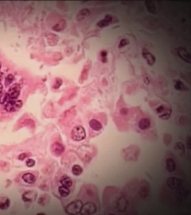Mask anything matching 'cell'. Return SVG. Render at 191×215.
I'll use <instances>...</instances> for the list:
<instances>
[{"mask_svg":"<svg viewBox=\"0 0 191 215\" xmlns=\"http://www.w3.org/2000/svg\"><path fill=\"white\" fill-rule=\"evenodd\" d=\"M83 203L80 200H76L68 204L65 208V211L69 215H76L80 213L83 207Z\"/></svg>","mask_w":191,"mask_h":215,"instance_id":"1","label":"cell"},{"mask_svg":"<svg viewBox=\"0 0 191 215\" xmlns=\"http://www.w3.org/2000/svg\"><path fill=\"white\" fill-rule=\"evenodd\" d=\"M71 136L74 141H81L86 138V131L83 126H78L72 129Z\"/></svg>","mask_w":191,"mask_h":215,"instance_id":"2","label":"cell"},{"mask_svg":"<svg viewBox=\"0 0 191 215\" xmlns=\"http://www.w3.org/2000/svg\"><path fill=\"white\" fill-rule=\"evenodd\" d=\"M23 104V101L21 100L11 101L5 104V109L8 112H16L22 107Z\"/></svg>","mask_w":191,"mask_h":215,"instance_id":"3","label":"cell"},{"mask_svg":"<svg viewBox=\"0 0 191 215\" xmlns=\"http://www.w3.org/2000/svg\"><path fill=\"white\" fill-rule=\"evenodd\" d=\"M97 207L95 204L91 202H88L83 205L80 213L82 215H92L95 213Z\"/></svg>","mask_w":191,"mask_h":215,"instance_id":"4","label":"cell"},{"mask_svg":"<svg viewBox=\"0 0 191 215\" xmlns=\"http://www.w3.org/2000/svg\"><path fill=\"white\" fill-rule=\"evenodd\" d=\"M177 54L178 56L185 62L188 63H191V56L189 53L185 48L180 47L177 49Z\"/></svg>","mask_w":191,"mask_h":215,"instance_id":"5","label":"cell"},{"mask_svg":"<svg viewBox=\"0 0 191 215\" xmlns=\"http://www.w3.org/2000/svg\"><path fill=\"white\" fill-rule=\"evenodd\" d=\"M51 150L54 155L58 157L61 155L65 150L64 147L62 144L58 142H56L53 144L51 146Z\"/></svg>","mask_w":191,"mask_h":215,"instance_id":"6","label":"cell"},{"mask_svg":"<svg viewBox=\"0 0 191 215\" xmlns=\"http://www.w3.org/2000/svg\"><path fill=\"white\" fill-rule=\"evenodd\" d=\"M142 55L143 58L146 60L149 66H152L154 65L156 60V57L147 49H144L143 50Z\"/></svg>","mask_w":191,"mask_h":215,"instance_id":"7","label":"cell"},{"mask_svg":"<svg viewBox=\"0 0 191 215\" xmlns=\"http://www.w3.org/2000/svg\"><path fill=\"white\" fill-rule=\"evenodd\" d=\"M23 200L25 202H33L36 199L37 193L33 191H28L23 195Z\"/></svg>","mask_w":191,"mask_h":215,"instance_id":"8","label":"cell"},{"mask_svg":"<svg viewBox=\"0 0 191 215\" xmlns=\"http://www.w3.org/2000/svg\"><path fill=\"white\" fill-rule=\"evenodd\" d=\"M112 20H113V18L110 15H107L103 20H101L100 21L98 22L97 25L101 28L107 27L111 23L112 21Z\"/></svg>","mask_w":191,"mask_h":215,"instance_id":"9","label":"cell"},{"mask_svg":"<svg viewBox=\"0 0 191 215\" xmlns=\"http://www.w3.org/2000/svg\"><path fill=\"white\" fill-rule=\"evenodd\" d=\"M22 178L25 182L29 184H32L36 181L35 175L31 173H25L22 176Z\"/></svg>","mask_w":191,"mask_h":215,"instance_id":"10","label":"cell"},{"mask_svg":"<svg viewBox=\"0 0 191 215\" xmlns=\"http://www.w3.org/2000/svg\"><path fill=\"white\" fill-rule=\"evenodd\" d=\"M166 169L169 172H173L176 168V164L175 161L171 158L166 160Z\"/></svg>","mask_w":191,"mask_h":215,"instance_id":"11","label":"cell"},{"mask_svg":"<svg viewBox=\"0 0 191 215\" xmlns=\"http://www.w3.org/2000/svg\"><path fill=\"white\" fill-rule=\"evenodd\" d=\"M89 126L90 128L95 131H99L103 128L101 123L99 121L94 119L90 120L89 122Z\"/></svg>","mask_w":191,"mask_h":215,"instance_id":"12","label":"cell"},{"mask_svg":"<svg viewBox=\"0 0 191 215\" xmlns=\"http://www.w3.org/2000/svg\"><path fill=\"white\" fill-rule=\"evenodd\" d=\"M150 126V121L148 118H143L139 122V127L141 130H146Z\"/></svg>","mask_w":191,"mask_h":215,"instance_id":"13","label":"cell"},{"mask_svg":"<svg viewBox=\"0 0 191 215\" xmlns=\"http://www.w3.org/2000/svg\"><path fill=\"white\" fill-rule=\"evenodd\" d=\"M60 182L62 186L68 188H70L72 185V180L66 175H64L61 177Z\"/></svg>","mask_w":191,"mask_h":215,"instance_id":"14","label":"cell"},{"mask_svg":"<svg viewBox=\"0 0 191 215\" xmlns=\"http://www.w3.org/2000/svg\"><path fill=\"white\" fill-rule=\"evenodd\" d=\"M145 4L146 8H147V9L148 11L152 14L156 13V5H155L154 2H152V1H147L145 2Z\"/></svg>","mask_w":191,"mask_h":215,"instance_id":"15","label":"cell"},{"mask_svg":"<svg viewBox=\"0 0 191 215\" xmlns=\"http://www.w3.org/2000/svg\"><path fill=\"white\" fill-rule=\"evenodd\" d=\"M58 192L61 196H62V197H66L69 195L70 190L68 187L61 186L59 187Z\"/></svg>","mask_w":191,"mask_h":215,"instance_id":"16","label":"cell"},{"mask_svg":"<svg viewBox=\"0 0 191 215\" xmlns=\"http://www.w3.org/2000/svg\"><path fill=\"white\" fill-rule=\"evenodd\" d=\"M174 87L176 90H180V91H183L188 90V88L180 80L176 81L174 85Z\"/></svg>","mask_w":191,"mask_h":215,"instance_id":"17","label":"cell"},{"mask_svg":"<svg viewBox=\"0 0 191 215\" xmlns=\"http://www.w3.org/2000/svg\"><path fill=\"white\" fill-rule=\"evenodd\" d=\"M179 181L180 180H178V178L172 177V178H170L168 179L167 184L170 188H175L178 186Z\"/></svg>","mask_w":191,"mask_h":215,"instance_id":"18","label":"cell"},{"mask_svg":"<svg viewBox=\"0 0 191 215\" xmlns=\"http://www.w3.org/2000/svg\"><path fill=\"white\" fill-rule=\"evenodd\" d=\"M83 171L82 167L80 165H74L72 167V172L75 176H79L82 174Z\"/></svg>","mask_w":191,"mask_h":215,"instance_id":"19","label":"cell"},{"mask_svg":"<svg viewBox=\"0 0 191 215\" xmlns=\"http://www.w3.org/2000/svg\"><path fill=\"white\" fill-rule=\"evenodd\" d=\"M10 200L7 198L6 199L3 201V202L0 203V209L5 210V209H7L10 206Z\"/></svg>","mask_w":191,"mask_h":215,"instance_id":"20","label":"cell"},{"mask_svg":"<svg viewBox=\"0 0 191 215\" xmlns=\"http://www.w3.org/2000/svg\"><path fill=\"white\" fill-rule=\"evenodd\" d=\"M89 13H90L89 10L87 9H83L81 10L79 12L78 15L79 18H82V19H83L85 16H88Z\"/></svg>","mask_w":191,"mask_h":215,"instance_id":"21","label":"cell"},{"mask_svg":"<svg viewBox=\"0 0 191 215\" xmlns=\"http://www.w3.org/2000/svg\"><path fill=\"white\" fill-rule=\"evenodd\" d=\"M14 79V77L12 75H9L7 78H6L5 80V84L6 86H8L11 83L13 82Z\"/></svg>","mask_w":191,"mask_h":215,"instance_id":"22","label":"cell"},{"mask_svg":"<svg viewBox=\"0 0 191 215\" xmlns=\"http://www.w3.org/2000/svg\"><path fill=\"white\" fill-rule=\"evenodd\" d=\"M129 43V41L127 39H121L120 43H119V45H118V48H122L123 47H125V45H128Z\"/></svg>","mask_w":191,"mask_h":215,"instance_id":"23","label":"cell"},{"mask_svg":"<svg viewBox=\"0 0 191 215\" xmlns=\"http://www.w3.org/2000/svg\"><path fill=\"white\" fill-rule=\"evenodd\" d=\"M26 165L28 167H32L35 165V161L32 159H28L26 161Z\"/></svg>","mask_w":191,"mask_h":215,"instance_id":"24","label":"cell"},{"mask_svg":"<svg viewBox=\"0 0 191 215\" xmlns=\"http://www.w3.org/2000/svg\"><path fill=\"white\" fill-rule=\"evenodd\" d=\"M167 141L166 143V145H169L170 143L172 142V136L170 134H166L164 136V142H165Z\"/></svg>","mask_w":191,"mask_h":215,"instance_id":"25","label":"cell"},{"mask_svg":"<svg viewBox=\"0 0 191 215\" xmlns=\"http://www.w3.org/2000/svg\"><path fill=\"white\" fill-rule=\"evenodd\" d=\"M100 55H101V57L103 58L102 61L103 63H105L107 61V59L105 58V57L107 55V52L106 50H103V51H101Z\"/></svg>","mask_w":191,"mask_h":215,"instance_id":"26","label":"cell"},{"mask_svg":"<svg viewBox=\"0 0 191 215\" xmlns=\"http://www.w3.org/2000/svg\"><path fill=\"white\" fill-rule=\"evenodd\" d=\"M170 115H171V112H170L169 113H164V114L161 115L160 117V118H162L163 119H168L170 116Z\"/></svg>","mask_w":191,"mask_h":215,"instance_id":"27","label":"cell"},{"mask_svg":"<svg viewBox=\"0 0 191 215\" xmlns=\"http://www.w3.org/2000/svg\"><path fill=\"white\" fill-rule=\"evenodd\" d=\"M165 110V107L164 105H161L160 107H158V108L156 109V112L158 113H161L163 112V111Z\"/></svg>","mask_w":191,"mask_h":215,"instance_id":"28","label":"cell"},{"mask_svg":"<svg viewBox=\"0 0 191 215\" xmlns=\"http://www.w3.org/2000/svg\"><path fill=\"white\" fill-rule=\"evenodd\" d=\"M176 148L182 149L183 150L185 149V146L183 145V144L181 142H178V143L176 144Z\"/></svg>","mask_w":191,"mask_h":215,"instance_id":"29","label":"cell"},{"mask_svg":"<svg viewBox=\"0 0 191 215\" xmlns=\"http://www.w3.org/2000/svg\"><path fill=\"white\" fill-rule=\"evenodd\" d=\"M27 157H28V155H27V153H22V154H21V155L18 156V159H20V160H23L25 159V158H26Z\"/></svg>","mask_w":191,"mask_h":215,"instance_id":"30","label":"cell"},{"mask_svg":"<svg viewBox=\"0 0 191 215\" xmlns=\"http://www.w3.org/2000/svg\"><path fill=\"white\" fill-rule=\"evenodd\" d=\"M127 109L123 108L121 110V113H122V114L125 115L127 114Z\"/></svg>","mask_w":191,"mask_h":215,"instance_id":"31","label":"cell"},{"mask_svg":"<svg viewBox=\"0 0 191 215\" xmlns=\"http://www.w3.org/2000/svg\"><path fill=\"white\" fill-rule=\"evenodd\" d=\"M1 62H0V70H1Z\"/></svg>","mask_w":191,"mask_h":215,"instance_id":"32","label":"cell"}]
</instances>
